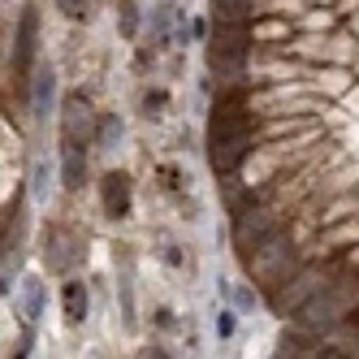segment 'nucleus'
Here are the masks:
<instances>
[{
    "instance_id": "9",
    "label": "nucleus",
    "mask_w": 359,
    "mask_h": 359,
    "mask_svg": "<svg viewBox=\"0 0 359 359\" xmlns=\"http://www.w3.org/2000/svg\"><path fill=\"white\" fill-rule=\"evenodd\" d=\"M53 91H57V74H53V65H43L39 69V79H35V91H31V113H35V121H43L48 117V109H53Z\"/></svg>"
},
{
    "instance_id": "2",
    "label": "nucleus",
    "mask_w": 359,
    "mask_h": 359,
    "mask_svg": "<svg viewBox=\"0 0 359 359\" xmlns=\"http://www.w3.org/2000/svg\"><path fill=\"white\" fill-rule=\"evenodd\" d=\"M281 234V221L273 217V212H264V208H247V212H238V221H234V243L243 247V251H255L260 243H269V238H277Z\"/></svg>"
},
{
    "instance_id": "5",
    "label": "nucleus",
    "mask_w": 359,
    "mask_h": 359,
    "mask_svg": "<svg viewBox=\"0 0 359 359\" xmlns=\"http://www.w3.org/2000/svg\"><path fill=\"white\" fill-rule=\"evenodd\" d=\"M61 135L65 143H87L95 135V113L83 95H69L65 100V109H61Z\"/></svg>"
},
{
    "instance_id": "4",
    "label": "nucleus",
    "mask_w": 359,
    "mask_h": 359,
    "mask_svg": "<svg viewBox=\"0 0 359 359\" xmlns=\"http://www.w3.org/2000/svg\"><path fill=\"white\" fill-rule=\"evenodd\" d=\"M35 43H39V13L27 5L22 9V22H18V39H13V69L22 79L35 69Z\"/></svg>"
},
{
    "instance_id": "8",
    "label": "nucleus",
    "mask_w": 359,
    "mask_h": 359,
    "mask_svg": "<svg viewBox=\"0 0 359 359\" xmlns=\"http://www.w3.org/2000/svg\"><path fill=\"white\" fill-rule=\"evenodd\" d=\"M83 177H87V151H83V143H65V151H61V187L65 191H79Z\"/></svg>"
},
{
    "instance_id": "6",
    "label": "nucleus",
    "mask_w": 359,
    "mask_h": 359,
    "mask_svg": "<svg viewBox=\"0 0 359 359\" xmlns=\"http://www.w3.org/2000/svg\"><path fill=\"white\" fill-rule=\"evenodd\" d=\"M247 43H251V35L243 31V22H221L217 39H212V65L217 61H243L247 57Z\"/></svg>"
},
{
    "instance_id": "13",
    "label": "nucleus",
    "mask_w": 359,
    "mask_h": 359,
    "mask_svg": "<svg viewBox=\"0 0 359 359\" xmlns=\"http://www.w3.org/2000/svg\"><path fill=\"white\" fill-rule=\"evenodd\" d=\"M95 139L104 143V147H113V143L121 139V121H117V117H104V121L95 126Z\"/></svg>"
},
{
    "instance_id": "12",
    "label": "nucleus",
    "mask_w": 359,
    "mask_h": 359,
    "mask_svg": "<svg viewBox=\"0 0 359 359\" xmlns=\"http://www.w3.org/2000/svg\"><path fill=\"white\" fill-rule=\"evenodd\" d=\"M39 307H43V281L39 277H27V316L31 320L39 316Z\"/></svg>"
},
{
    "instance_id": "11",
    "label": "nucleus",
    "mask_w": 359,
    "mask_h": 359,
    "mask_svg": "<svg viewBox=\"0 0 359 359\" xmlns=\"http://www.w3.org/2000/svg\"><path fill=\"white\" fill-rule=\"evenodd\" d=\"M212 9H217V22H247L251 0H212Z\"/></svg>"
},
{
    "instance_id": "14",
    "label": "nucleus",
    "mask_w": 359,
    "mask_h": 359,
    "mask_svg": "<svg viewBox=\"0 0 359 359\" xmlns=\"http://www.w3.org/2000/svg\"><path fill=\"white\" fill-rule=\"evenodd\" d=\"M83 9H87V0H61V13L65 18H83Z\"/></svg>"
},
{
    "instance_id": "1",
    "label": "nucleus",
    "mask_w": 359,
    "mask_h": 359,
    "mask_svg": "<svg viewBox=\"0 0 359 359\" xmlns=\"http://www.w3.org/2000/svg\"><path fill=\"white\" fill-rule=\"evenodd\" d=\"M290 269H294V251L281 243V234L269 238V243H260L255 255H251V273L260 277L264 286H281V281H290Z\"/></svg>"
},
{
    "instance_id": "3",
    "label": "nucleus",
    "mask_w": 359,
    "mask_h": 359,
    "mask_svg": "<svg viewBox=\"0 0 359 359\" xmlns=\"http://www.w3.org/2000/svg\"><path fill=\"white\" fill-rule=\"evenodd\" d=\"M251 151V126L243 130H225V135H208V156H212V169L229 173L238 169V161Z\"/></svg>"
},
{
    "instance_id": "7",
    "label": "nucleus",
    "mask_w": 359,
    "mask_h": 359,
    "mask_svg": "<svg viewBox=\"0 0 359 359\" xmlns=\"http://www.w3.org/2000/svg\"><path fill=\"white\" fill-rule=\"evenodd\" d=\"M100 199H104L109 217H126V212H130V177H126V173H104Z\"/></svg>"
},
{
    "instance_id": "15",
    "label": "nucleus",
    "mask_w": 359,
    "mask_h": 359,
    "mask_svg": "<svg viewBox=\"0 0 359 359\" xmlns=\"http://www.w3.org/2000/svg\"><path fill=\"white\" fill-rule=\"evenodd\" d=\"M217 333H221V338H229V333H234V312H221V316H217Z\"/></svg>"
},
{
    "instance_id": "10",
    "label": "nucleus",
    "mask_w": 359,
    "mask_h": 359,
    "mask_svg": "<svg viewBox=\"0 0 359 359\" xmlns=\"http://www.w3.org/2000/svg\"><path fill=\"white\" fill-rule=\"evenodd\" d=\"M61 303H65V320H69V325H79V320L87 316V286H83V281H65Z\"/></svg>"
}]
</instances>
